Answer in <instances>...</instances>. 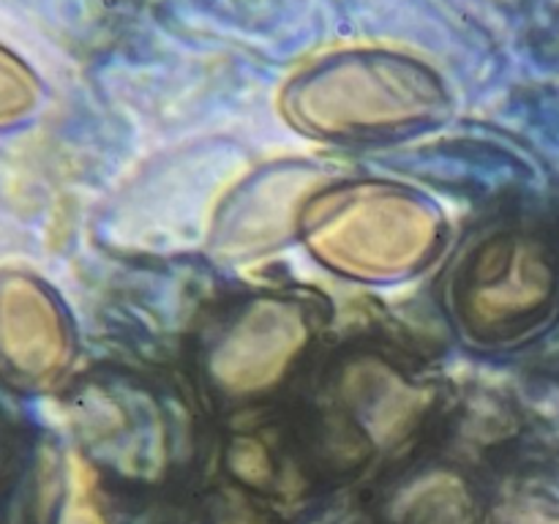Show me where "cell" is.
<instances>
[{
  "label": "cell",
  "instance_id": "277c9868",
  "mask_svg": "<svg viewBox=\"0 0 559 524\" xmlns=\"http://www.w3.org/2000/svg\"><path fill=\"white\" fill-rule=\"evenodd\" d=\"M322 393L325 398L311 413L317 429L328 445L349 453L371 442L399 440L424 409V391L377 358L344 360Z\"/></svg>",
  "mask_w": 559,
  "mask_h": 524
},
{
  "label": "cell",
  "instance_id": "ba28073f",
  "mask_svg": "<svg viewBox=\"0 0 559 524\" xmlns=\"http://www.w3.org/2000/svg\"><path fill=\"white\" fill-rule=\"evenodd\" d=\"M63 524H102L98 513L87 505H76L66 513V522Z\"/></svg>",
  "mask_w": 559,
  "mask_h": 524
},
{
  "label": "cell",
  "instance_id": "52a82bcc",
  "mask_svg": "<svg viewBox=\"0 0 559 524\" xmlns=\"http://www.w3.org/2000/svg\"><path fill=\"white\" fill-rule=\"evenodd\" d=\"M229 464L238 478L246 484H265L271 478V458H267V448L254 437H238L229 448Z\"/></svg>",
  "mask_w": 559,
  "mask_h": 524
},
{
  "label": "cell",
  "instance_id": "7a4b0ae2",
  "mask_svg": "<svg viewBox=\"0 0 559 524\" xmlns=\"http://www.w3.org/2000/svg\"><path fill=\"white\" fill-rule=\"evenodd\" d=\"M559 295V254L540 233H502L469 254L453 282V309L480 338L522 336L549 317Z\"/></svg>",
  "mask_w": 559,
  "mask_h": 524
},
{
  "label": "cell",
  "instance_id": "5b68a950",
  "mask_svg": "<svg viewBox=\"0 0 559 524\" xmlns=\"http://www.w3.org/2000/svg\"><path fill=\"white\" fill-rule=\"evenodd\" d=\"M314 178L304 169H278L267 178L254 180L243 194L233 200L222 222V243L233 251H257L276 243L278 235L287 233L295 213H304Z\"/></svg>",
  "mask_w": 559,
  "mask_h": 524
},
{
  "label": "cell",
  "instance_id": "6da1fadb",
  "mask_svg": "<svg viewBox=\"0 0 559 524\" xmlns=\"http://www.w3.org/2000/svg\"><path fill=\"white\" fill-rule=\"evenodd\" d=\"M306 243L322 262L349 276L393 278L424 265L440 222L418 196L380 183H355L306 205Z\"/></svg>",
  "mask_w": 559,
  "mask_h": 524
},
{
  "label": "cell",
  "instance_id": "8992f818",
  "mask_svg": "<svg viewBox=\"0 0 559 524\" xmlns=\"http://www.w3.org/2000/svg\"><path fill=\"white\" fill-rule=\"evenodd\" d=\"M164 409L145 388L126 380H112L107 385H96L87 393L85 424L96 442L107 448H118L123 462L129 456L162 458L164 451Z\"/></svg>",
  "mask_w": 559,
  "mask_h": 524
},
{
  "label": "cell",
  "instance_id": "3957f363",
  "mask_svg": "<svg viewBox=\"0 0 559 524\" xmlns=\"http://www.w3.org/2000/svg\"><path fill=\"white\" fill-rule=\"evenodd\" d=\"M309 336V317L298 303L254 298L213 327L202 374L222 396H260L287 374Z\"/></svg>",
  "mask_w": 559,
  "mask_h": 524
}]
</instances>
